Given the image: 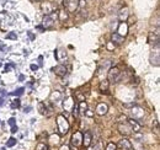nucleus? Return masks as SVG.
Wrapping results in <instances>:
<instances>
[{"label":"nucleus","mask_w":160,"mask_h":150,"mask_svg":"<svg viewBox=\"0 0 160 150\" xmlns=\"http://www.w3.org/2000/svg\"><path fill=\"white\" fill-rule=\"evenodd\" d=\"M118 132H120L122 135H124L126 138L129 137V135L133 133L128 123H118Z\"/></svg>","instance_id":"6e6552de"},{"label":"nucleus","mask_w":160,"mask_h":150,"mask_svg":"<svg viewBox=\"0 0 160 150\" xmlns=\"http://www.w3.org/2000/svg\"><path fill=\"white\" fill-rule=\"evenodd\" d=\"M8 123H9V124L12 127V126H15V123H16V119H15L14 117H11V118L9 119V122H8Z\"/></svg>","instance_id":"473e14b6"},{"label":"nucleus","mask_w":160,"mask_h":150,"mask_svg":"<svg viewBox=\"0 0 160 150\" xmlns=\"http://www.w3.org/2000/svg\"><path fill=\"white\" fill-rule=\"evenodd\" d=\"M107 111H108L107 103H105V102L98 103V106H96V114H99V116H105V114L107 113Z\"/></svg>","instance_id":"4468645a"},{"label":"nucleus","mask_w":160,"mask_h":150,"mask_svg":"<svg viewBox=\"0 0 160 150\" xmlns=\"http://www.w3.org/2000/svg\"><path fill=\"white\" fill-rule=\"evenodd\" d=\"M28 33V37L31 38V39H35V36H33V33L32 32H27Z\"/></svg>","instance_id":"58836bf2"},{"label":"nucleus","mask_w":160,"mask_h":150,"mask_svg":"<svg viewBox=\"0 0 160 150\" xmlns=\"http://www.w3.org/2000/svg\"><path fill=\"white\" fill-rule=\"evenodd\" d=\"M1 105H4V98H2V97H0V106H1Z\"/></svg>","instance_id":"37998d69"},{"label":"nucleus","mask_w":160,"mask_h":150,"mask_svg":"<svg viewBox=\"0 0 160 150\" xmlns=\"http://www.w3.org/2000/svg\"><path fill=\"white\" fill-rule=\"evenodd\" d=\"M16 142H18V140H16L15 138H12V137H11V138L6 142V147H8V148H11V147H14V145L16 144Z\"/></svg>","instance_id":"5701e85b"},{"label":"nucleus","mask_w":160,"mask_h":150,"mask_svg":"<svg viewBox=\"0 0 160 150\" xmlns=\"http://www.w3.org/2000/svg\"><path fill=\"white\" fill-rule=\"evenodd\" d=\"M75 101H74V98L72 97V96H69V97H67L64 101H63V110L65 111V112L70 113L73 111V108L75 107Z\"/></svg>","instance_id":"39448f33"},{"label":"nucleus","mask_w":160,"mask_h":150,"mask_svg":"<svg viewBox=\"0 0 160 150\" xmlns=\"http://www.w3.org/2000/svg\"><path fill=\"white\" fill-rule=\"evenodd\" d=\"M86 6V0H79V8L80 9H84Z\"/></svg>","instance_id":"7c9ffc66"},{"label":"nucleus","mask_w":160,"mask_h":150,"mask_svg":"<svg viewBox=\"0 0 160 150\" xmlns=\"http://www.w3.org/2000/svg\"><path fill=\"white\" fill-rule=\"evenodd\" d=\"M123 39L124 38L123 37H121L120 35H117L116 32L112 35V37H111V42L113 43V44H122L123 43Z\"/></svg>","instance_id":"aec40b11"},{"label":"nucleus","mask_w":160,"mask_h":150,"mask_svg":"<svg viewBox=\"0 0 160 150\" xmlns=\"http://www.w3.org/2000/svg\"><path fill=\"white\" fill-rule=\"evenodd\" d=\"M19 107H20V100L16 98V100L12 101V103H11V108H19Z\"/></svg>","instance_id":"393cba45"},{"label":"nucleus","mask_w":160,"mask_h":150,"mask_svg":"<svg viewBox=\"0 0 160 150\" xmlns=\"http://www.w3.org/2000/svg\"><path fill=\"white\" fill-rule=\"evenodd\" d=\"M107 80H108V82H118L121 80V72L117 67H112L108 70Z\"/></svg>","instance_id":"7ed1b4c3"},{"label":"nucleus","mask_w":160,"mask_h":150,"mask_svg":"<svg viewBox=\"0 0 160 150\" xmlns=\"http://www.w3.org/2000/svg\"><path fill=\"white\" fill-rule=\"evenodd\" d=\"M106 47H107V49H108V51H112V49H115V44H113L112 42H108Z\"/></svg>","instance_id":"2f4dec72"},{"label":"nucleus","mask_w":160,"mask_h":150,"mask_svg":"<svg viewBox=\"0 0 160 150\" xmlns=\"http://www.w3.org/2000/svg\"><path fill=\"white\" fill-rule=\"evenodd\" d=\"M124 121H127V117H126V116H123V114H122V116L118 117V123H123Z\"/></svg>","instance_id":"72a5a7b5"},{"label":"nucleus","mask_w":160,"mask_h":150,"mask_svg":"<svg viewBox=\"0 0 160 150\" xmlns=\"http://www.w3.org/2000/svg\"><path fill=\"white\" fill-rule=\"evenodd\" d=\"M54 97H56V98H60V97H62V95H60V92H58V91L53 92V94L51 95V101H52V100H53Z\"/></svg>","instance_id":"cd10ccee"},{"label":"nucleus","mask_w":160,"mask_h":150,"mask_svg":"<svg viewBox=\"0 0 160 150\" xmlns=\"http://www.w3.org/2000/svg\"><path fill=\"white\" fill-rule=\"evenodd\" d=\"M0 67H1V63H0Z\"/></svg>","instance_id":"de8ad7c7"},{"label":"nucleus","mask_w":160,"mask_h":150,"mask_svg":"<svg viewBox=\"0 0 160 150\" xmlns=\"http://www.w3.org/2000/svg\"><path fill=\"white\" fill-rule=\"evenodd\" d=\"M41 10L44 15H51L54 11V6L51 1H43L41 2Z\"/></svg>","instance_id":"0eeeda50"},{"label":"nucleus","mask_w":160,"mask_h":150,"mask_svg":"<svg viewBox=\"0 0 160 150\" xmlns=\"http://www.w3.org/2000/svg\"><path fill=\"white\" fill-rule=\"evenodd\" d=\"M72 145L75 147V148H79L80 145H82V133L81 132H75L73 135H72Z\"/></svg>","instance_id":"423d86ee"},{"label":"nucleus","mask_w":160,"mask_h":150,"mask_svg":"<svg viewBox=\"0 0 160 150\" xmlns=\"http://www.w3.org/2000/svg\"><path fill=\"white\" fill-rule=\"evenodd\" d=\"M159 42H157L154 44V49L150 53V64L154 67H159L160 65V52H159Z\"/></svg>","instance_id":"f03ea898"},{"label":"nucleus","mask_w":160,"mask_h":150,"mask_svg":"<svg viewBox=\"0 0 160 150\" xmlns=\"http://www.w3.org/2000/svg\"><path fill=\"white\" fill-rule=\"evenodd\" d=\"M6 38H9V39H16L18 36H16V33H15V32H10L9 35H6Z\"/></svg>","instance_id":"c756f323"},{"label":"nucleus","mask_w":160,"mask_h":150,"mask_svg":"<svg viewBox=\"0 0 160 150\" xmlns=\"http://www.w3.org/2000/svg\"><path fill=\"white\" fill-rule=\"evenodd\" d=\"M0 51H4V52L6 51V47L2 44V42H1V41H0Z\"/></svg>","instance_id":"4c0bfd02"},{"label":"nucleus","mask_w":160,"mask_h":150,"mask_svg":"<svg viewBox=\"0 0 160 150\" xmlns=\"http://www.w3.org/2000/svg\"><path fill=\"white\" fill-rule=\"evenodd\" d=\"M52 70L54 72V74L60 76V78H64L65 75L68 74V69L65 68V65H57V67H54Z\"/></svg>","instance_id":"ddd939ff"},{"label":"nucleus","mask_w":160,"mask_h":150,"mask_svg":"<svg viewBox=\"0 0 160 150\" xmlns=\"http://www.w3.org/2000/svg\"><path fill=\"white\" fill-rule=\"evenodd\" d=\"M25 78H23V75H20V78H19V80H23Z\"/></svg>","instance_id":"a18cd8bd"},{"label":"nucleus","mask_w":160,"mask_h":150,"mask_svg":"<svg viewBox=\"0 0 160 150\" xmlns=\"http://www.w3.org/2000/svg\"><path fill=\"white\" fill-rule=\"evenodd\" d=\"M63 5L68 12H75L79 9V0H63Z\"/></svg>","instance_id":"20e7f679"},{"label":"nucleus","mask_w":160,"mask_h":150,"mask_svg":"<svg viewBox=\"0 0 160 150\" xmlns=\"http://www.w3.org/2000/svg\"><path fill=\"white\" fill-rule=\"evenodd\" d=\"M108 88H110V82H108L107 79L106 80H102L100 82V85H99V90H100L101 92H106L108 90Z\"/></svg>","instance_id":"6ab92c4d"},{"label":"nucleus","mask_w":160,"mask_h":150,"mask_svg":"<svg viewBox=\"0 0 160 150\" xmlns=\"http://www.w3.org/2000/svg\"><path fill=\"white\" fill-rule=\"evenodd\" d=\"M38 69V65H36V64H31V70H37Z\"/></svg>","instance_id":"e433bc0d"},{"label":"nucleus","mask_w":160,"mask_h":150,"mask_svg":"<svg viewBox=\"0 0 160 150\" xmlns=\"http://www.w3.org/2000/svg\"><path fill=\"white\" fill-rule=\"evenodd\" d=\"M128 122V124H129V127H131V129L132 132H134V133H139L140 129H142V126H140V123H138V121H136V119H133V118H131V119H127Z\"/></svg>","instance_id":"f8f14e48"},{"label":"nucleus","mask_w":160,"mask_h":150,"mask_svg":"<svg viewBox=\"0 0 160 150\" xmlns=\"http://www.w3.org/2000/svg\"><path fill=\"white\" fill-rule=\"evenodd\" d=\"M77 106H78V111L80 114H85V112L88 111V105L85 101H80L79 105H77Z\"/></svg>","instance_id":"412c9836"},{"label":"nucleus","mask_w":160,"mask_h":150,"mask_svg":"<svg viewBox=\"0 0 160 150\" xmlns=\"http://www.w3.org/2000/svg\"><path fill=\"white\" fill-rule=\"evenodd\" d=\"M91 143H92V135H91V133L90 132H85V134H82V145L85 148H88V147L91 145Z\"/></svg>","instance_id":"dca6fc26"},{"label":"nucleus","mask_w":160,"mask_h":150,"mask_svg":"<svg viewBox=\"0 0 160 150\" xmlns=\"http://www.w3.org/2000/svg\"><path fill=\"white\" fill-rule=\"evenodd\" d=\"M9 70H10V65H6L5 67V72H9Z\"/></svg>","instance_id":"79ce46f5"},{"label":"nucleus","mask_w":160,"mask_h":150,"mask_svg":"<svg viewBox=\"0 0 160 150\" xmlns=\"http://www.w3.org/2000/svg\"><path fill=\"white\" fill-rule=\"evenodd\" d=\"M38 63H40V65H42V57L38 58Z\"/></svg>","instance_id":"c03bdc74"},{"label":"nucleus","mask_w":160,"mask_h":150,"mask_svg":"<svg viewBox=\"0 0 160 150\" xmlns=\"http://www.w3.org/2000/svg\"><path fill=\"white\" fill-rule=\"evenodd\" d=\"M106 150H117V147H116V144L115 143H108L107 144V147H106Z\"/></svg>","instance_id":"a878e982"},{"label":"nucleus","mask_w":160,"mask_h":150,"mask_svg":"<svg viewBox=\"0 0 160 150\" xmlns=\"http://www.w3.org/2000/svg\"><path fill=\"white\" fill-rule=\"evenodd\" d=\"M128 25H127V22H121L120 25H118V27H117V35H120L121 37H126L127 36V33H128Z\"/></svg>","instance_id":"9d476101"},{"label":"nucleus","mask_w":160,"mask_h":150,"mask_svg":"<svg viewBox=\"0 0 160 150\" xmlns=\"http://www.w3.org/2000/svg\"><path fill=\"white\" fill-rule=\"evenodd\" d=\"M54 20L51 18V15H44V18L42 20V27L43 28H51L53 26Z\"/></svg>","instance_id":"f3484780"},{"label":"nucleus","mask_w":160,"mask_h":150,"mask_svg":"<svg viewBox=\"0 0 160 150\" xmlns=\"http://www.w3.org/2000/svg\"><path fill=\"white\" fill-rule=\"evenodd\" d=\"M116 147H118L121 150H132V143L129 142L128 138H123L118 142V145Z\"/></svg>","instance_id":"9b49d317"},{"label":"nucleus","mask_w":160,"mask_h":150,"mask_svg":"<svg viewBox=\"0 0 160 150\" xmlns=\"http://www.w3.org/2000/svg\"><path fill=\"white\" fill-rule=\"evenodd\" d=\"M36 1H43V0H36Z\"/></svg>","instance_id":"49530a36"},{"label":"nucleus","mask_w":160,"mask_h":150,"mask_svg":"<svg viewBox=\"0 0 160 150\" xmlns=\"http://www.w3.org/2000/svg\"><path fill=\"white\" fill-rule=\"evenodd\" d=\"M57 129H58L60 135H65L69 132L70 124H69L68 119L65 118V116H63V114H58L57 116Z\"/></svg>","instance_id":"f257e3e1"},{"label":"nucleus","mask_w":160,"mask_h":150,"mask_svg":"<svg viewBox=\"0 0 160 150\" xmlns=\"http://www.w3.org/2000/svg\"><path fill=\"white\" fill-rule=\"evenodd\" d=\"M59 150H70V147L69 145H62L59 148Z\"/></svg>","instance_id":"f704fd0d"},{"label":"nucleus","mask_w":160,"mask_h":150,"mask_svg":"<svg viewBox=\"0 0 160 150\" xmlns=\"http://www.w3.org/2000/svg\"><path fill=\"white\" fill-rule=\"evenodd\" d=\"M36 150H48V145L44 143H38L36 147Z\"/></svg>","instance_id":"b1692460"},{"label":"nucleus","mask_w":160,"mask_h":150,"mask_svg":"<svg viewBox=\"0 0 160 150\" xmlns=\"http://www.w3.org/2000/svg\"><path fill=\"white\" fill-rule=\"evenodd\" d=\"M131 112L133 114V119H136V121H139L144 117V110L142 107H138V106H134Z\"/></svg>","instance_id":"1a4fd4ad"},{"label":"nucleus","mask_w":160,"mask_h":150,"mask_svg":"<svg viewBox=\"0 0 160 150\" xmlns=\"http://www.w3.org/2000/svg\"><path fill=\"white\" fill-rule=\"evenodd\" d=\"M51 142H52V143H58V142H59V135H56V134L52 135V137H51Z\"/></svg>","instance_id":"c85d7f7f"},{"label":"nucleus","mask_w":160,"mask_h":150,"mask_svg":"<svg viewBox=\"0 0 160 150\" xmlns=\"http://www.w3.org/2000/svg\"><path fill=\"white\" fill-rule=\"evenodd\" d=\"M57 18H58V20H59V21H62V22H65L67 20L69 19V12H68L65 9H62V10H59V11H58Z\"/></svg>","instance_id":"a211bd4d"},{"label":"nucleus","mask_w":160,"mask_h":150,"mask_svg":"<svg viewBox=\"0 0 160 150\" xmlns=\"http://www.w3.org/2000/svg\"><path fill=\"white\" fill-rule=\"evenodd\" d=\"M30 111H31V107H27V108H25V112H26V113H28Z\"/></svg>","instance_id":"a19ab883"},{"label":"nucleus","mask_w":160,"mask_h":150,"mask_svg":"<svg viewBox=\"0 0 160 150\" xmlns=\"http://www.w3.org/2000/svg\"><path fill=\"white\" fill-rule=\"evenodd\" d=\"M18 131H19L18 126H12V127H11V133H16Z\"/></svg>","instance_id":"c9c22d12"},{"label":"nucleus","mask_w":160,"mask_h":150,"mask_svg":"<svg viewBox=\"0 0 160 150\" xmlns=\"http://www.w3.org/2000/svg\"><path fill=\"white\" fill-rule=\"evenodd\" d=\"M38 111H40L41 114H46V112H47L46 103H43V102H38Z\"/></svg>","instance_id":"4be33fe9"},{"label":"nucleus","mask_w":160,"mask_h":150,"mask_svg":"<svg viewBox=\"0 0 160 150\" xmlns=\"http://www.w3.org/2000/svg\"><path fill=\"white\" fill-rule=\"evenodd\" d=\"M23 88H20V89H18L16 91H14V92H11V95H14V96H20V95L23 94Z\"/></svg>","instance_id":"bb28decb"},{"label":"nucleus","mask_w":160,"mask_h":150,"mask_svg":"<svg viewBox=\"0 0 160 150\" xmlns=\"http://www.w3.org/2000/svg\"><path fill=\"white\" fill-rule=\"evenodd\" d=\"M129 18V10H128V8H122L120 10V12H118V20H120L121 22H126L127 19Z\"/></svg>","instance_id":"2eb2a0df"},{"label":"nucleus","mask_w":160,"mask_h":150,"mask_svg":"<svg viewBox=\"0 0 160 150\" xmlns=\"http://www.w3.org/2000/svg\"><path fill=\"white\" fill-rule=\"evenodd\" d=\"M4 95H6V91L1 89V90H0V96H4Z\"/></svg>","instance_id":"ea45409f"}]
</instances>
